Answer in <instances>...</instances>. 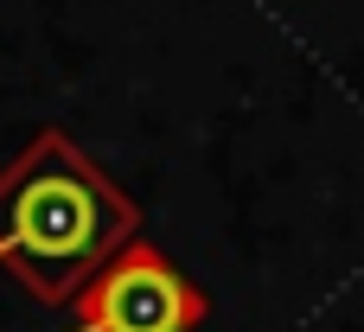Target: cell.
Instances as JSON below:
<instances>
[{
	"label": "cell",
	"instance_id": "1",
	"mask_svg": "<svg viewBox=\"0 0 364 332\" xmlns=\"http://www.w3.org/2000/svg\"><path fill=\"white\" fill-rule=\"evenodd\" d=\"M134 198L109 186L64 128L32 134V147L0 173V269L38 307H70V294L134 243Z\"/></svg>",
	"mask_w": 364,
	"mask_h": 332
},
{
	"label": "cell",
	"instance_id": "2",
	"mask_svg": "<svg viewBox=\"0 0 364 332\" xmlns=\"http://www.w3.org/2000/svg\"><path fill=\"white\" fill-rule=\"evenodd\" d=\"M77 326L70 332H198L211 301L154 250V243H122L77 294Z\"/></svg>",
	"mask_w": 364,
	"mask_h": 332
}]
</instances>
